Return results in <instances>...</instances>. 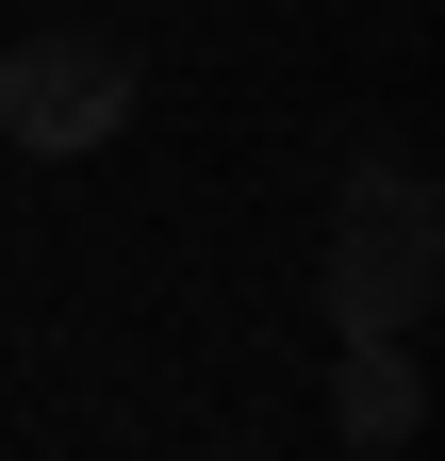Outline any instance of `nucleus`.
<instances>
[{
    "label": "nucleus",
    "instance_id": "2",
    "mask_svg": "<svg viewBox=\"0 0 445 461\" xmlns=\"http://www.w3.org/2000/svg\"><path fill=\"white\" fill-rule=\"evenodd\" d=\"M116 132H132V50L116 33H17V50H0V149L83 165Z\"/></svg>",
    "mask_w": 445,
    "mask_h": 461
},
{
    "label": "nucleus",
    "instance_id": "1",
    "mask_svg": "<svg viewBox=\"0 0 445 461\" xmlns=\"http://www.w3.org/2000/svg\"><path fill=\"white\" fill-rule=\"evenodd\" d=\"M429 280H445V214L413 165H363L347 214H330V346L347 330H429Z\"/></svg>",
    "mask_w": 445,
    "mask_h": 461
},
{
    "label": "nucleus",
    "instance_id": "3",
    "mask_svg": "<svg viewBox=\"0 0 445 461\" xmlns=\"http://www.w3.org/2000/svg\"><path fill=\"white\" fill-rule=\"evenodd\" d=\"M330 429H347V445H413V429H429L413 330H347V363H330Z\"/></svg>",
    "mask_w": 445,
    "mask_h": 461
}]
</instances>
